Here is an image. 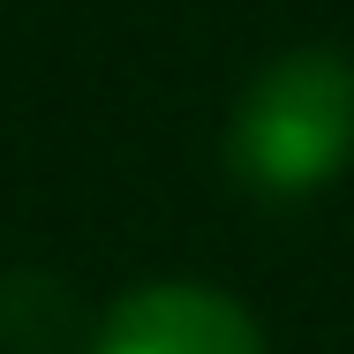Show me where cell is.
Masks as SVG:
<instances>
[{"mask_svg": "<svg viewBox=\"0 0 354 354\" xmlns=\"http://www.w3.org/2000/svg\"><path fill=\"white\" fill-rule=\"evenodd\" d=\"M226 158L257 196H309L354 158V61L286 53L234 106Z\"/></svg>", "mask_w": 354, "mask_h": 354, "instance_id": "1", "label": "cell"}, {"mask_svg": "<svg viewBox=\"0 0 354 354\" xmlns=\"http://www.w3.org/2000/svg\"><path fill=\"white\" fill-rule=\"evenodd\" d=\"M91 354H264V332L218 286L158 279V286H136V294H121L106 309Z\"/></svg>", "mask_w": 354, "mask_h": 354, "instance_id": "2", "label": "cell"}]
</instances>
